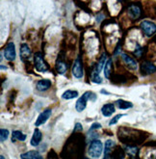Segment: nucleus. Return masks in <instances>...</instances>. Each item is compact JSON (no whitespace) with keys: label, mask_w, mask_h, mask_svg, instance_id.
<instances>
[{"label":"nucleus","mask_w":156,"mask_h":159,"mask_svg":"<svg viewBox=\"0 0 156 159\" xmlns=\"http://www.w3.org/2000/svg\"><path fill=\"white\" fill-rule=\"evenodd\" d=\"M118 139L126 145L131 144H138L141 143L143 140L145 138L144 137V134L142 131L139 130H134L132 128H118Z\"/></svg>","instance_id":"nucleus-1"},{"label":"nucleus","mask_w":156,"mask_h":159,"mask_svg":"<svg viewBox=\"0 0 156 159\" xmlns=\"http://www.w3.org/2000/svg\"><path fill=\"white\" fill-rule=\"evenodd\" d=\"M91 99V100H96V95L91 92H86L84 93L82 97L80 98H78V100L76 101V104H75V109L77 112H82L84 111L86 106H87V101L89 99Z\"/></svg>","instance_id":"nucleus-2"},{"label":"nucleus","mask_w":156,"mask_h":159,"mask_svg":"<svg viewBox=\"0 0 156 159\" xmlns=\"http://www.w3.org/2000/svg\"><path fill=\"white\" fill-rule=\"evenodd\" d=\"M102 149H103V145L102 143L99 141V140L96 139L94 141H91L89 149H88V153L91 157L93 158H98L102 153Z\"/></svg>","instance_id":"nucleus-3"},{"label":"nucleus","mask_w":156,"mask_h":159,"mask_svg":"<svg viewBox=\"0 0 156 159\" xmlns=\"http://www.w3.org/2000/svg\"><path fill=\"white\" fill-rule=\"evenodd\" d=\"M34 63L36 70L40 72H45L48 70V66L47 62L43 60L42 54L41 52H37L34 56Z\"/></svg>","instance_id":"nucleus-4"},{"label":"nucleus","mask_w":156,"mask_h":159,"mask_svg":"<svg viewBox=\"0 0 156 159\" xmlns=\"http://www.w3.org/2000/svg\"><path fill=\"white\" fill-rule=\"evenodd\" d=\"M141 29L146 37H151L156 33V25L152 21L144 20L141 22Z\"/></svg>","instance_id":"nucleus-5"},{"label":"nucleus","mask_w":156,"mask_h":159,"mask_svg":"<svg viewBox=\"0 0 156 159\" xmlns=\"http://www.w3.org/2000/svg\"><path fill=\"white\" fill-rule=\"evenodd\" d=\"M127 14L131 20H138V18H140V16L142 15V9L139 5L131 4L127 9Z\"/></svg>","instance_id":"nucleus-6"},{"label":"nucleus","mask_w":156,"mask_h":159,"mask_svg":"<svg viewBox=\"0 0 156 159\" xmlns=\"http://www.w3.org/2000/svg\"><path fill=\"white\" fill-rule=\"evenodd\" d=\"M71 71H72L73 76L75 78L79 79V78H82V76H83V66H82V63H81V60L79 57L76 58L74 63H73Z\"/></svg>","instance_id":"nucleus-7"},{"label":"nucleus","mask_w":156,"mask_h":159,"mask_svg":"<svg viewBox=\"0 0 156 159\" xmlns=\"http://www.w3.org/2000/svg\"><path fill=\"white\" fill-rule=\"evenodd\" d=\"M156 72V66L149 62V61H145L141 64V73L143 75H149V74H152Z\"/></svg>","instance_id":"nucleus-8"},{"label":"nucleus","mask_w":156,"mask_h":159,"mask_svg":"<svg viewBox=\"0 0 156 159\" xmlns=\"http://www.w3.org/2000/svg\"><path fill=\"white\" fill-rule=\"evenodd\" d=\"M4 56H5L6 60H8V61H14L16 59V48H15L14 43H9L7 44V46L5 48V50H4Z\"/></svg>","instance_id":"nucleus-9"},{"label":"nucleus","mask_w":156,"mask_h":159,"mask_svg":"<svg viewBox=\"0 0 156 159\" xmlns=\"http://www.w3.org/2000/svg\"><path fill=\"white\" fill-rule=\"evenodd\" d=\"M51 113H52L51 109H47V110H44L43 112H42V113L40 114V116L38 117V119H37L36 123H35V125L36 126H40V125H42L47 123V120L51 116Z\"/></svg>","instance_id":"nucleus-10"},{"label":"nucleus","mask_w":156,"mask_h":159,"mask_svg":"<svg viewBox=\"0 0 156 159\" xmlns=\"http://www.w3.org/2000/svg\"><path fill=\"white\" fill-rule=\"evenodd\" d=\"M122 58H123V61L124 62V64L126 65V67L130 70H137L138 68V64H137L136 60H134L132 57H130L129 55H127L125 53H123L122 54Z\"/></svg>","instance_id":"nucleus-11"},{"label":"nucleus","mask_w":156,"mask_h":159,"mask_svg":"<svg viewBox=\"0 0 156 159\" xmlns=\"http://www.w3.org/2000/svg\"><path fill=\"white\" fill-rule=\"evenodd\" d=\"M115 148H116V143L113 140H107L105 142L104 158H112V152Z\"/></svg>","instance_id":"nucleus-12"},{"label":"nucleus","mask_w":156,"mask_h":159,"mask_svg":"<svg viewBox=\"0 0 156 159\" xmlns=\"http://www.w3.org/2000/svg\"><path fill=\"white\" fill-rule=\"evenodd\" d=\"M68 67H69L68 64L64 61V59H62L59 56L57 61H56V70H57V71L59 73H61V74H64L68 70V69H69Z\"/></svg>","instance_id":"nucleus-13"},{"label":"nucleus","mask_w":156,"mask_h":159,"mask_svg":"<svg viewBox=\"0 0 156 159\" xmlns=\"http://www.w3.org/2000/svg\"><path fill=\"white\" fill-rule=\"evenodd\" d=\"M51 87V81L48 79H42L37 83V90L40 92H44Z\"/></svg>","instance_id":"nucleus-14"},{"label":"nucleus","mask_w":156,"mask_h":159,"mask_svg":"<svg viewBox=\"0 0 156 159\" xmlns=\"http://www.w3.org/2000/svg\"><path fill=\"white\" fill-rule=\"evenodd\" d=\"M115 112V105L113 103L104 104L101 108V113L104 117H110Z\"/></svg>","instance_id":"nucleus-15"},{"label":"nucleus","mask_w":156,"mask_h":159,"mask_svg":"<svg viewBox=\"0 0 156 159\" xmlns=\"http://www.w3.org/2000/svg\"><path fill=\"white\" fill-rule=\"evenodd\" d=\"M42 132L40 131V129H35L33 136H32V139H31V145L33 147L39 146V144L42 141Z\"/></svg>","instance_id":"nucleus-16"},{"label":"nucleus","mask_w":156,"mask_h":159,"mask_svg":"<svg viewBox=\"0 0 156 159\" xmlns=\"http://www.w3.org/2000/svg\"><path fill=\"white\" fill-rule=\"evenodd\" d=\"M30 55H31V49L28 46V44L22 43L20 46V58L22 60H26L30 57Z\"/></svg>","instance_id":"nucleus-17"},{"label":"nucleus","mask_w":156,"mask_h":159,"mask_svg":"<svg viewBox=\"0 0 156 159\" xmlns=\"http://www.w3.org/2000/svg\"><path fill=\"white\" fill-rule=\"evenodd\" d=\"M116 105L120 108V109H123V110H126V109H130L133 107V103L130 101H126V100H123V99H118L116 100Z\"/></svg>","instance_id":"nucleus-18"},{"label":"nucleus","mask_w":156,"mask_h":159,"mask_svg":"<svg viewBox=\"0 0 156 159\" xmlns=\"http://www.w3.org/2000/svg\"><path fill=\"white\" fill-rule=\"evenodd\" d=\"M105 65H106V55L103 54V55L101 56V57H100V59L98 60V63L96 64V67L94 72L99 74L100 71L102 70V69L105 67Z\"/></svg>","instance_id":"nucleus-19"},{"label":"nucleus","mask_w":156,"mask_h":159,"mask_svg":"<svg viewBox=\"0 0 156 159\" xmlns=\"http://www.w3.org/2000/svg\"><path fill=\"white\" fill-rule=\"evenodd\" d=\"M20 157L21 158H28V159H36V158L42 159V156L36 151H30V152H27L25 153H22L20 155Z\"/></svg>","instance_id":"nucleus-20"},{"label":"nucleus","mask_w":156,"mask_h":159,"mask_svg":"<svg viewBox=\"0 0 156 159\" xmlns=\"http://www.w3.org/2000/svg\"><path fill=\"white\" fill-rule=\"evenodd\" d=\"M78 97V92L73 90H68L62 95V98L64 99H72Z\"/></svg>","instance_id":"nucleus-21"},{"label":"nucleus","mask_w":156,"mask_h":159,"mask_svg":"<svg viewBox=\"0 0 156 159\" xmlns=\"http://www.w3.org/2000/svg\"><path fill=\"white\" fill-rule=\"evenodd\" d=\"M12 135H13V139H12L13 141H15V140H17V141L23 142V141H25L26 137H27L25 134H23L21 131H20V130H15V131H13Z\"/></svg>","instance_id":"nucleus-22"},{"label":"nucleus","mask_w":156,"mask_h":159,"mask_svg":"<svg viewBox=\"0 0 156 159\" xmlns=\"http://www.w3.org/2000/svg\"><path fill=\"white\" fill-rule=\"evenodd\" d=\"M124 152L121 147H116L112 152V158H124Z\"/></svg>","instance_id":"nucleus-23"},{"label":"nucleus","mask_w":156,"mask_h":159,"mask_svg":"<svg viewBox=\"0 0 156 159\" xmlns=\"http://www.w3.org/2000/svg\"><path fill=\"white\" fill-rule=\"evenodd\" d=\"M124 149H125V152L129 154L131 157H134L136 156L137 152H138V148H137V147L135 146H132V145H126L124 147Z\"/></svg>","instance_id":"nucleus-24"},{"label":"nucleus","mask_w":156,"mask_h":159,"mask_svg":"<svg viewBox=\"0 0 156 159\" xmlns=\"http://www.w3.org/2000/svg\"><path fill=\"white\" fill-rule=\"evenodd\" d=\"M111 71H112V60L109 59L106 62V65L104 67V75L106 78H110V75H111Z\"/></svg>","instance_id":"nucleus-25"},{"label":"nucleus","mask_w":156,"mask_h":159,"mask_svg":"<svg viewBox=\"0 0 156 159\" xmlns=\"http://www.w3.org/2000/svg\"><path fill=\"white\" fill-rule=\"evenodd\" d=\"M0 140H1V142H4L8 139L9 137V131L7 129H4V128H1L0 129Z\"/></svg>","instance_id":"nucleus-26"},{"label":"nucleus","mask_w":156,"mask_h":159,"mask_svg":"<svg viewBox=\"0 0 156 159\" xmlns=\"http://www.w3.org/2000/svg\"><path fill=\"white\" fill-rule=\"evenodd\" d=\"M91 81H93L94 83H96V84H100L102 82V78L99 76V74L93 72L91 73Z\"/></svg>","instance_id":"nucleus-27"},{"label":"nucleus","mask_w":156,"mask_h":159,"mask_svg":"<svg viewBox=\"0 0 156 159\" xmlns=\"http://www.w3.org/2000/svg\"><path fill=\"white\" fill-rule=\"evenodd\" d=\"M123 116H124L123 114H118V115H117V116H115L111 120H110V123H109V125H116L117 123H118V120H120Z\"/></svg>","instance_id":"nucleus-28"},{"label":"nucleus","mask_w":156,"mask_h":159,"mask_svg":"<svg viewBox=\"0 0 156 159\" xmlns=\"http://www.w3.org/2000/svg\"><path fill=\"white\" fill-rule=\"evenodd\" d=\"M82 130H83V126H82L79 123H76V124H75V126H74V130H73V133H76V132L82 131Z\"/></svg>","instance_id":"nucleus-29"},{"label":"nucleus","mask_w":156,"mask_h":159,"mask_svg":"<svg viewBox=\"0 0 156 159\" xmlns=\"http://www.w3.org/2000/svg\"><path fill=\"white\" fill-rule=\"evenodd\" d=\"M97 128H101V125H100V124H97V123L93 124V125L91 126V128H90L89 131H95V130H96Z\"/></svg>","instance_id":"nucleus-30"},{"label":"nucleus","mask_w":156,"mask_h":159,"mask_svg":"<svg viewBox=\"0 0 156 159\" xmlns=\"http://www.w3.org/2000/svg\"><path fill=\"white\" fill-rule=\"evenodd\" d=\"M118 1H123V0H118Z\"/></svg>","instance_id":"nucleus-31"}]
</instances>
